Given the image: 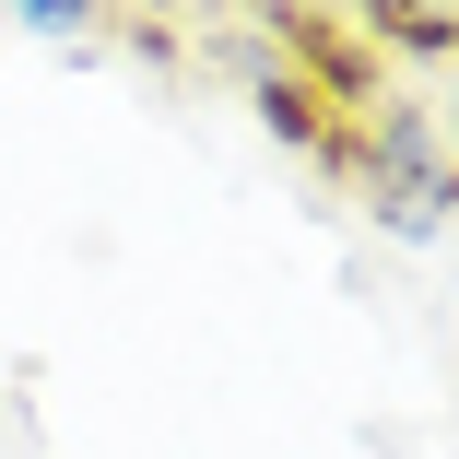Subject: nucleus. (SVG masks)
<instances>
[{
	"instance_id": "obj_2",
	"label": "nucleus",
	"mask_w": 459,
	"mask_h": 459,
	"mask_svg": "<svg viewBox=\"0 0 459 459\" xmlns=\"http://www.w3.org/2000/svg\"><path fill=\"white\" fill-rule=\"evenodd\" d=\"M342 24L365 59H412V71L459 59V0H342Z\"/></svg>"
},
{
	"instance_id": "obj_1",
	"label": "nucleus",
	"mask_w": 459,
	"mask_h": 459,
	"mask_svg": "<svg viewBox=\"0 0 459 459\" xmlns=\"http://www.w3.org/2000/svg\"><path fill=\"white\" fill-rule=\"evenodd\" d=\"M330 165H342V189L365 201V224L401 236V247H436V236L459 224V165H447V142H436V107H424V95H389V82H377V95L342 118Z\"/></svg>"
},
{
	"instance_id": "obj_4",
	"label": "nucleus",
	"mask_w": 459,
	"mask_h": 459,
	"mask_svg": "<svg viewBox=\"0 0 459 459\" xmlns=\"http://www.w3.org/2000/svg\"><path fill=\"white\" fill-rule=\"evenodd\" d=\"M424 107H436V142H447V165H459V59L436 71V95H424Z\"/></svg>"
},
{
	"instance_id": "obj_3",
	"label": "nucleus",
	"mask_w": 459,
	"mask_h": 459,
	"mask_svg": "<svg viewBox=\"0 0 459 459\" xmlns=\"http://www.w3.org/2000/svg\"><path fill=\"white\" fill-rule=\"evenodd\" d=\"M0 13H13L36 48H82V36H95V24L118 13V0H0Z\"/></svg>"
}]
</instances>
